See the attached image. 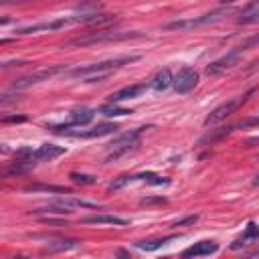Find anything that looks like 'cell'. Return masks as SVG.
Segmentation results:
<instances>
[{
  "mask_svg": "<svg viewBox=\"0 0 259 259\" xmlns=\"http://www.w3.org/2000/svg\"><path fill=\"white\" fill-rule=\"evenodd\" d=\"M253 22H259V0L249 4L239 18V24H253Z\"/></svg>",
  "mask_w": 259,
  "mask_h": 259,
  "instance_id": "d6986e66",
  "label": "cell"
},
{
  "mask_svg": "<svg viewBox=\"0 0 259 259\" xmlns=\"http://www.w3.org/2000/svg\"><path fill=\"white\" fill-rule=\"evenodd\" d=\"M164 204L166 202V198H162V196H158V198H142L140 200V204Z\"/></svg>",
  "mask_w": 259,
  "mask_h": 259,
  "instance_id": "83f0119b",
  "label": "cell"
},
{
  "mask_svg": "<svg viewBox=\"0 0 259 259\" xmlns=\"http://www.w3.org/2000/svg\"><path fill=\"white\" fill-rule=\"evenodd\" d=\"M61 71H65V67H51V69H42V71L30 73V75H26V77L14 81V83H12V89H26V87H30V85H36V83H40V81L51 79L53 75H57V73H61Z\"/></svg>",
  "mask_w": 259,
  "mask_h": 259,
  "instance_id": "52a82bcc",
  "label": "cell"
},
{
  "mask_svg": "<svg viewBox=\"0 0 259 259\" xmlns=\"http://www.w3.org/2000/svg\"><path fill=\"white\" fill-rule=\"evenodd\" d=\"M217 251H219V245L214 241H198L192 247H188L182 255L184 257H208V255H214Z\"/></svg>",
  "mask_w": 259,
  "mask_h": 259,
  "instance_id": "30bf717a",
  "label": "cell"
},
{
  "mask_svg": "<svg viewBox=\"0 0 259 259\" xmlns=\"http://www.w3.org/2000/svg\"><path fill=\"white\" fill-rule=\"evenodd\" d=\"M198 221V217L194 214V217H186V219H182V221H176L174 223V227H186V225H194Z\"/></svg>",
  "mask_w": 259,
  "mask_h": 259,
  "instance_id": "4316f807",
  "label": "cell"
},
{
  "mask_svg": "<svg viewBox=\"0 0 259 259\" xmlns=\"http://www.w3.org/2000/svg\"><path fill=\"white\" fill-rule=\"evenodd\" d=\"M117 130V125L113 123H99L91 130H79V132H71L69 136H75V138H101V136H107V134H113Z\"/></svg>",
  "mask_w": 259,
  "mask_h": 259,
  "instance_id": "7c38bea8",
  "label": "cell"
},
{
  "mask_svg": "<svg viewBox=\"0 0 259 259\" xmlns=\"http://www.w3.org/2000/svg\"><path fill=\"white\" fill-rule=\"evenodd\" d=\"M144 91H146V85H130V87H123V89L111 93L109 101L117 103V101H123V99H134V97H140Z\"/></svg>",
  "mask_w": 259,
  "mask_h": 259,
  "instance_id": "4fadbf2b",
  "label": "cell"
},
{
  "mask_svg": "<svg viewBox=\"0 0 259 259\" xmlns=\"http://www.w3.org/2000/svg\"><path fill=\"white\" fill-rule=\"evenodd\" d=\"M28 192H57V194H71V190L63 188V186H47V184H36V186H28Z\"/></svg>",
  "mask_w": 259,
  "mask_h": 259,
  "instance_id": "cb8c5ba5",
  "label": "cell"
},
{
  "mask_svg": "<svg viewBox=\"0 0 259 259\" xmlns=\"http://www.w3.org/2000/svg\"><path fill=\"white\" fill-rule=\"evenodd\" d=\"M75 184H93L95 182V176H91V174H79V172H71V176H69Z\"/></svg>",
  "mask_w": 259,
  "mask_h": 259,
  "instance_id": "d4e9b609",
  "label": "cell"
},
{
  "mask_svg": "<svg viewBox=\"0 0 259 259\" xmlns=\"http://www.w3.org/2000/svg\"><path fill=\"white\" fill-rule=\"evenodd\" d=\"M227 14H229V10L219 8V10H212V12H208V14L196 16V18H186V20H174V22H168L164 28H166V30H194V28H200V26L217 24V22L225 20Z\"/></svg>",
  "mask_w": 259,
  "mask_h": 259,
  "instance_id": "3957f363",
  "label": "cell"
},
{
  "mask_svg": "<svg viewBox=\"0 0 259 259\" xmlns=\"http://www.w3.org/2000/svg\"><path fill=\"white\" fill-rule=\"evenodd\" d=\"M176 237L174 235H168V237H160V239H150V241H138L136 247L142 249V251H158L160 247L168 245L170 241H174Z\"/></svg>",
  "mask_w": 259,
  "mask_h": 259,
  "instance_id": "e0dca14e",
  "label": "cell"
},
{
  "mask_svg": "<svg viewBox=\"0 0 259 259\" xmlns=\"http://www.w3.org/2000/svg\"><path fill=\"white\" fill-rule=\"evenodd\" d=\"M253 184H255V186H259V176H255V180H253Z\"/></svg>",
  "mask_w": 259,
  "mask_h": 259,
  "instance_id": "4dcf8cb0",
  "label": "cell"
},
{
  "mask_svg": "<svg viewBox=\"0 0 259 259\" xmlns=\"http://www.w3.org/2000/svg\"><path fill=\"white\" fill-rule=\"evenodd\" d=\"M2 4H12V2H26V0H0Z\"/></svg>",
  "mask_w": 259,
  "mask_h": 259,
  "instance_id": "f546056e",
  "label": "cell"
},
{
  "mask_svg": "<svg viewBox=\"0 0 259 259\" xmlns=\"http://www.w3.org/2000/svg\"><path fill=\"white\" fill-rule=\"evenodd\" d=\"M57 204H61V206H65V208H97V204L95 202H87V200H81V198H57L55 200Z\"/></svg>",
  "mask_w": 259,
  "mask_h": 259,
  "instance_id": "ac0fdd59",
  "label": "cell"
},
{
  "mask_svg": "<svg viewBox=\"0 0 259 259\" xmlns=\"http://www.w3.org/2000/svg\"><path fill=\"white\" fill-rule=\"evenodd\" d=\"M93 109H89V107H77V109H73L71 111V123L73 125H87L91 119H93Z\"/></svg>",
  "mask_w": 259,
  "mask_h": 259,
  "instance_id": "2e32d148",
  "label": "cell"
},
{
  "mask_svg": "<svg viewBox=\"0 0 259 259\" xmlns=\"http://www.w3.org/2000/svg\"><path fill=\"white\" fill-rule=\"evenodd\" d=\"M24 119H26L24 115H12V117H4L2 121H4V123H20V121H24Z\"/></svg>",
  "mask_w": 259,
  "mask_h": 259,
  "instance_id": "f1b7e54d",
  "label": "cell"
},
{
  "mask_svg": "<svg viewBox=\"0 0 259 259\" xmlns=\"http://www.w3.org/2000/svg\"><path fill=\"white\" fill-rule=\"evenodd\" d=\"M221 2H225V4H227V2H235V0H221Z\"/></svg>",
  "mask_w": 259,
  "mask_h": 259,
  "instance_id": "1f68e13d",
  "label": "cell"
},
{
  "mask_svg": "<svg viewBox=\"0 0 259 259\" xmlns=\"http://www.w3.org/2000/svg\"><path fill=\"white\" fill-rule=\"evenodd\" d=\"M241 55H243V49H241V47H237V49L229 51L225 57H221V59L212 61V63L206 67V73H208V75H221V73H225V71L233 69V67L239 63Z\"/></svg>",
  "mask_w": 259,
  "mask_h": 259,
  "instance_id": "8992f818",
  "label": "cell"
},
{
  "mask_svg": "<svg viewBox=\"0 0 259 259\" xmlns=\"http://www.w3.org/2000/svg\"><path fill=\"white\" fill-rule=\"evenodd\" d=\"M75 247H79V241H75V239H59V241L49 243L51 251H69V249H75Z\"/></svg>",
  "mask_w": 259,
  "mask_h": 259,
  "instance_id": "7402d4cb",
  "label": "cell"
},
{
  "mask_svg": "<svg viewBox=\"0 0 259 259\" xmlns=\"http://www.w3.org/2000/svg\"><path fill=\"white\" fill-rule=\"evenodd\" d=\"M67 150L63 146H55V144H42L32 152V164L36 162H53L59 156H63Z\"/></svg>",
  "mask_w": 259,
  "mask_h": 259,
  "instance_id": "9c48e42d",
  "label": "cell"
},
{
  "mask_svg": "<svg viewBox=\"0 0 259 259\" xmlns=\"http://www.w3.org/2000/svg\"><path fill=\"white\" fill-rule=\"evenodd\" d=\"M235 127H227V130H210L204 138H200V146H204V144H214L219 138H223V136H227L229 132H233Z\"/></svg>",
  "mask_w": 259,
  "mask_h": 259,
  "instance_id": "603a6c76",
  "label": "cell"
},
{
  "mask_svg": "<svg viewBox=\"0 0 259 259\" xmlns=\"http://www.w3.org/2000/svg\"><path fill=\"white\" fill-rule=\"evenodd\" d=\"M198 85V73L192 67H180L172 79V87L176 93H188Z\"/></svg>",
  "mask_w": 259,
  "mask_h": 259,
  "instance_id": "5b68a950",
  "label": "cell"
},
{
  "mask_svg": "<svg viewBox=\"0 0 259 259\" xmlns=\"http://www.w3.org/2000/svg\"><path fill=\"white\" fill-rule=\"evenodd\" d=\"M99 113L105 115V117H121V115H130L132 109H125V107H117L115 103H107V105H101L99 107Z\"/></svg>",
  "mask_w": 259,
  "mask_h": 259,
  "instance_id": "ffe728a7",
  "label": "cell"
},
{
  "mask_svg": "<svg viewBox=\"0 0 259 259\" xmlns=\"http://www.w3.org/2000/svg\"><path fill=\"white\" fill-rule=\"evenodd\" d=\"M83 223H85V225H117V227L130 225L127 219H121V217H115V214H95V217H85Z\"/></svg>",
  "mask_w": 259,
  "mask_h": 259,
  "instance_id": "5bb4252c",
  "label": "cell"
},
{
  "mask_svg": "<svg viewBox=\"0 0 259 259\" xmlns=\"http://www.w3.org/2000/svg\"><path fill=\"white\" fill-rule=\"evenodd\" d=\"M257 239H259V227H257L253 221H249V223H247V227H245V233H243L239 239H235V241L231 243V249H233V251H237V249H241V247L253 245Z\"/></svg>",
  "mask_w": 259,
  "mask_h": 259,
  "instance_id": "8fae6325",
  "label": "cell"
},
{
  "mask_svg": "<svg viewBox=\"0 0 259 259\" xmlns=\"http://www.w3.org/2000/svg\"><path fill=\"white\" fill-rule=\"evenodd\" d=\"M251 95V91L249 93H245V95H239V97H235V99H229V101H225V103H221L219 107H214L208 115H206V119H204V125L208 127V125H217L219 121H223V119H227L231 113H235L245 101H247V97Z\"/></svg>",
  "mask_w": 259,
  "mask_h": 259,
  "instance_id": "277c9868",
  "label": "cell"
},
{
  "mask_svg": "<svg viewBox=\"0 0 259 259\" xmlns=\"http://www.w3.org/2000/svg\"><path fill=\"white\" fill-rule=\"evenodd\" d=\"M172 73H170V69H162V71H158L156 73V77L150 81V87L154 89V91H166L170 85H172Z\"/></svg>",
  "mask_w": 259,
  "mask_h": 259,
  "instance_id": "9a60e30c",
  "label": "cell"
},
{
  "mask_svg": "<svg viewBox=\"0 0 259 259\" xmlns=\"http://www.w3.org/2000/svg\"><path fill=\"white\" fill-rule=\"evenodd\" d=\"M140 57H123V59H111V61H101V63H93V65H85V67H77L71 71V77L77 79H85L87 83H97L107 79L115 69H119L123 63H132L138 61Z\"/></svg>",
  "mask_w": 259,
  "mask_h": 259,
  "instance_id": "6da1fadb",
  "label": "cell"
},
{
  "mask_svg": "<svg viewBox=\"0 0 259 259\" xmlns=\"http://www.w3.org/2000/svg\"><path fill=\"white\" fill-rule=\"evenodd\" d=\"M138 36H140L138 32H123V34H117V32H95V34H89V36H83V38L73 40V45L87 47V45H95V42H105V40H123V38H138Z\"/></svg>",
  "mask_w": 259,
  "mask_h": 259,
  "instance_id": "ba28073f",
  "label": "cell"
},
{
  "mask_svg": "<svg viewBox=\"0 0 259 259\" xmlns=\"http://www.w3.org/2000/svg\"><path fill=\"white\" fill-rule=\"evenodd\" d=\"M134 180H142V182H148V184H152V186H160V184H170V180L168 178H164V176H158V174H154V172H144V174H136V176H132Z\"/></svg>",
  "mask_w": 259,
  "mask_h": 259,
  "instance_id": "44dd1931",
  "label": "cell"
},
{
  "mask_svg": "<svg viewBox=\"0 0 259 259\" xmlns=\"http://www.w3.org/2000/svg\"><path fill=\"white\" fill-rule=\"evenodd\" d=\"M144 130H146V127H138V130H130V132L117 136V138L109 144V154L105 156V162H113V160L125 156L127 152L136 150V148L140 146V136H142Z\"/></svg>",
  "mask_w": 259,
  "mask_h": 259,
  "instance_id": "7a4b0ae2",
  "label": "cell"
},
{
  "mask_svg": "<svg viewBox=\"0 0 259 259\" xmlns=\"http://www.w3.org/2000/svg\"><path fill=\"white\" fill-rule=\"evenodd\" d=\"M132 180H134L132 176H127V174H123V176H119L117 180H113V182H111V184H109L107 188H109V190H119V188H123V186H125L127 182H132Z\"/></svg>",
  "mask_w": 259,
  "mask_h": 259,
  "instance_id": "484cf974",
  "label": "cell"
}]
</instances>
